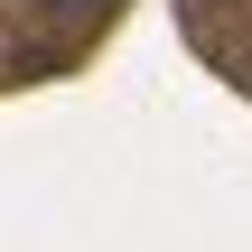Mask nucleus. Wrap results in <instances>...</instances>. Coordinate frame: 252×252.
<instances>
[{"instance_id": "nucleus-1", "label": "nucleus", "mask_w": 252, "mask_h": 252, "mask_svg": "<svg viewBox=\"0 0 252 252\" xmlns=\"http://www.w3.org/2000/svg\"><path fill=\"white\" fill-rule=\"evenodd\" d=\"M56 9H65V19H94V9H112V0H56Z\"/></svg>"}]
</instances>
